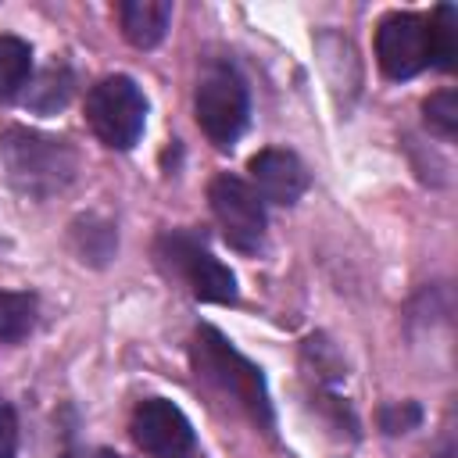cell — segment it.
Returning a JSON list of instances; mask_svg holds the SVG:
<instances>
[{"label":"cell","mask_w":458,"mask_h":458,"mask_svg":"<svg viewBox=\"0 0 458 458\" xmlns=\"http://www.w3.org/2000/svg\"><path fill=\"white\" fill-rule=\"evenodd\" d=\"M157 254L165 258V265L172 272L182 276V283L190 286V293L197 301H208V304H233L236 301V279L233 272L200 243L193 240L190 233H165L157 240Z\"/></svg>","instance_id":"5b68a950"},{"label":"cell","mask_w":458,"mask_h":458,"mask_svg":"<svg viewBox=\"0 0 458 458\" xmlns=\"http://www.w3.org/2000/svg\"><path fill=\"white\" fill-rule=\"evenodd\" d=\"M429 43H433V64L451 72L458 61V7L440 4L429 18Z\"/></svg>","instance_id":"4fadbf2b"},{"label":"cell","mask_w":458,"mask_h":458,"mask_svg":"<svg viewBox=\"0 0 458 458\" xmlns=\"http://www.w3.org/2000/svg\"><path fill=\"white\" fill-rule=\"evenodd\" d=\"M36 326V297L25 290H0V340H21Z\"/></svg>","instance_id":"5bb4252c"},{"label":"cell","mask_w":458,"mask_h":458,"mask_svg":"<svg viewBox=\"0 0 458 458\" xmlns=\"http://www.w3.org/2000/svg\"><path fill=\"white\" fill-rule=\"evenodd\" d=\"M419 422V404H394V408H383V429L386 433H404Z\"/></svg>","instance_id":"2e32d148"},{"label":"cell","mask_w":458,"mask_h":458,"mask_svg":"<svg viewBox=\"0 0 458 458\" xmlns=\"http://www.w3.org/2000/svg\"><path fill=\"white\" fill-rule=\"evenodd\" d=\"M143 118H147V100L129 75H107L86 97L89 129L97 132L100 143L114 150H129L140 140Z\"/></svg>","instance_id":"277c9868"},{"label":"cell","mask_w":458,"mask_h":458,"mask_svg":"<svg viewBox=\"0 0 458 458\" xmlns=\"http://www.w3.org/2000/svg\"><path fill=\"white\" fill-rule=\"evenodd\" d=\"M72 86H75L72 72H68L64 64H50V68L39 72V79L29 86V93H25V107H32L36 114H54V111H61V107L68 104Z\"/></svg>","instance_id":"8fae6325"},{"label":"cell","mask_w":458,"mask_h":458,"mask_svg":"<svg viewBox=\"0 0 458 458\" xmlns=\"http://www.w3.org/2000/svg\"><path fill=\"white\" fill-rule=\"evenodd\" d=\"M32 72V50L18 36H0V100H11Z\"/></svg>","instance_id":"7c38bea8"},{"label":"cell","mask_w":458,"mask_h":458,"mask_svg":"<svg viewBox=\"0 0 458 458\" xmlns=\"http://www.w3.org/2000/svg\"><path fill=\"white\" fill-rule=\"evenodd\" d=\"M250 179H254V193L272 204H297L311 182L304 161L293 150H279V147L258 150L250 157Z\"/></svg>","instance_id":"9c48e42d"},{"label":"cell","mask_w":458,"mask_h":458,"mask_svg":"<svg viewBox=\"0 0 458 458\" xmlns=\"http://www.w3.org/2000/svg\"><path fill=\"white\" fill-rule=\"evenodd\" d=\"M0 161H4L7 182L29 200H47L61 193L79 168L75 147L68 140L47 136L25 125H11L0 136Z\"/></svg>","instance_id":"6da1fadb"},{"label":"cell","mask_w":458,"mask_h":458,"mask_svg":"<svg viewBox=\"0 0 458 458\" xmlns=\"http://www.w3.org/2000/svg\"><path fill=\"white\" fill-rule=\"evenodd\" d=\"M422 111H426V125H429L437 136L451 140V136L458 132V93H454V89L433 93V97L422 104Z\"/></svg>","instance_id":"9a60e30c"},{"label":"cell","mask_w":458,"mask_h":458,"mask_svg":"<svg viewBox=\"0 0 458 458\" xmlns=\"http://www.w3.org/2000/svg\"><path fill=\"white\" fill-rule=\"evenodd\" d=\"M193 365L197 376H204L218 394L233 397L258 426L272 429V401L265 390V376L258 365H250L215 326H200L193 336Z\"/></svg>","instance_id":"7a4b0ae2"},{"label":"cell","mask_w":458,"mask_h":458,"mask_svg":"<svg viewBox=\"0 0 458 458\" xmlns=\"http://www.w3.org/2000/svg\"><path fill=\"white\" fill-rule=\"evenodd\" d=\"M14 451H18V422L11 404L0 401V458H14Z\"/></svg>","instance_id":"e0dca14e"},{"label":"cell","mask_w":458,"mask_h":458,"mask_svg":"<svg viewBox=\"0 0 458 458\" xmlns=\"http://www.w3.org/2000/svg\"><path fill=\"white\" fill-rule=\"evenodd\" d=\"M118 21H122V32L132 47L150 50L168 32L172 4L168 0H125V4H118Z\"/></svg>","instance_id":"30bf717a"},{"label":"cell","mask_w":458,"mask_h":458,"mask_svg":"<svg viewBox=\"0 0 458 458\" xmlns=\"http://www.w3.org/2000/svg\"><path fill=\"white\" fill-rule=\"evenodd\" d=\"M61 458H118L114 451H104V447H89V451H68Z\"/></svg>","instance_id":"ac0fdd59"},{"label":"cell","mask_w":458,"mask_h":458,"mask_svg":"<svg viewBox=\"0 0 458 458\" xmlns=\"http://www.w3.org/2000/svg\"><path fill=\"white\" fill-rule=\"evenodd\" d=\"M193 107H197V125L222 150L233 147L247 129V114H250L247 86L229 64H208L200 72Z\"/></svg>","instance_id":"3957f363"},{"label":"cell","mask_w":458,"mask_h":458,"mask_svg":"<svg viewBox=\"0 0 458 458\" xmlns=\"http://www.w3.org/2000/svg\"><path fill=\"white\" fill-rule=\"evenodd\" d=\"M208 200H211V211L229 247L254 254L265 243V204L247 179L229 175V172L215 175L208 186Z\"/></svg>","instance_id":"8992f818"},{"label":"cell","mask_w":458,"mask_h":458,"mask_svg":"<svg viewBox=\"0 0 458 458\" xmlns=\"http://www.w3.org/2000/svg\"><path fill=\"white\" fill-rule=\"evenodd\" d=\"M376 57L390 79H411L422 68H429L433 64L429 18L411 14V11L386 14L376 29Z\"/></svg>","instance_id":"52a82bcc"},{"label":"cell","mask_w":458,"mask_h":458,"mask_svg":"<svg viewBox=\"0 0 458 458\" xmlns=\"http://www.w3.org/2000/svg\"><path fill=\"white\" fill-rule=\"evenodd\" d=\"M132 440L140 451L154 458H186L193 447L190 419L165 397H147L132 411Z\"/></svg>","instance_id":"ba28073f"}]
</instances>
